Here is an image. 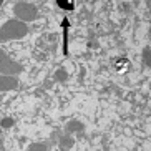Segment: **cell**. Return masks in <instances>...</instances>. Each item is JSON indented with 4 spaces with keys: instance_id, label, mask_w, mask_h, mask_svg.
<instances>
[{
    "instance_id": "cell-11",
    "label": "cell",
    "mask_w": 151,
    "mask_h": 151,
    "mask_svg": "<svg viewBox=\"0 0 151 151\" xmlns=\"http://www.w3.org/2000/svg\"><path fill=\"white\" fill-rule=\"evenodd\" d=\"M2 2H4V0H0V5H2Z\"/></svg>"
},
{
    "instance_id": "cell-3",
    "label": "cell",
    "mask_w": 151,
    "mask_h": 151,
    "mask_svg": "<svg viewBox=\"0 0 151 151\" xmlns=\"http://www.w3.org/2000/svg\"><path fill=\"white\" fill-rule=\"evenodd\" d=\"M20 71H22V67H20L17 62H14L4 50H0V73L14 76V75H17V73H20Z\"/></svg>"
},
{
    "instance_id": "cell-12",
    "label": "cell",
    "mask_w": 151,
    "mask_h": 151,
    "mask_svg": "<svg viewBox=\"0 0 151 151\" xmlns=\"http://www.w3.org/2000/svg\"><path fill=\"white\" fill-rule=\"evenodd\" d=\"M0 145H2V139H0Z\"/></svg>"
},
{
    "instance_id": "cell-5",
    "label": "cell",
    "mask_w": 151,
    "mask_h": 151,
    "mask_svg": "<svg viewBox=\"0 0 151 151\" xmlns=\"http://www.w3.org/2000/svg\"><path fill=\"white\" fill-rule=\"evenodd\" d=\"M67 133L71 134V133H83V124L80 123V121H70V123L67 124Z\"/></svg>"
},
{
    "instance_id": "cell-6",
    "label": "cell",
    "mask_w": 151,
    "mask_h": 151,
    "mask_svg": "<svg viewBox=\"0 0 151 151\" xmlns=\"http://www.w3.org/2000/svg\"><path fill=\"white\" fill-rule=\"evenodd\" d=\"M71 146H73V138H71L70 134H65V136L60 138V150L68 151Z\"/></svg>"
},
{
    "instance_id": "cell-13",
    "label": "cell",
    "mask_w": 151,
    "mask_h": 151,
    "mask_svg": "<svg viewBox=\"0 0 151 151\" xmlns=\"http://www.w3.org/2000/svg\"><path fill=\"white\" fill-rule=\"evenodd\" d=\"M0 100H2V96H0Z\"/></svg>"
},
{
    "instance_id": "cell-10",
    "label": "cell",
    "mask_w": 151,
    "mask_h": 151,
    "mask_svg": "<svg viewBox=\"0 0 151 151\" xmlns=\"http://www.w3.org/2000/svg\"><path fill=\"white\" fill-rule=\"evenodd\" d=\"M57 80H67V71L65 70H58L57 71Z\"/></svg>"
},
{
    "instance_id": "cell-7",
    "label": "cell",
    "mask_w": 151,
    "mask_h": 151,
    "mask_svg": "<svg viewBox=\"0 0 151 151\" xmlns=\"http://www.w3.org/2000/svg\"><path fill=\"white\" fill-rule=\"evenodd\" d=\"M28 151H47V145L45 143H33V145H30Z\"/></svg>"
},
{
    "instance_id": "cell-8",
    "label": "cell",
    "mask_w": 151,
    "mask_h": 151,
    "mask_svg": "<svg viewBox=\"0 0 151 151\" xmlns=\"http://www.w3.org/2000/svg\"><path fill=\"white\" fill-rule=\"evenodd\" d=\"M143 60H145V65L146 67H150V48H145L143 50Z\"/></svg>"
},
{
    "instance_id": "cell-1",
    "label": "cell",
    "mask_w": 151,
    "mask_h": 151,
    "mask_svg": "<svg viewBox=\"0 0 151 151\" xmlns=\"http://www.w3.org/2000/svg\"><path fill=\"white\" fill-rule=\"evenodd\" d=\"M27 33H28L27 23L20 22V20H9L0 28V42L18 40V38H23Z\"/></svg>"
},
{
    "instance_id": "cell-2",
    "label": "cell",
    "mask_w": 151,
    "mask_h": 151,
    "mask_svg": "<svg viewBox=\"0 0 151 151\" xmlns=\"http://www.w3.org/2000/svg\"><path fill=\"white\" fill-rule=\"evenodd\" d=\"M14 12L17 15V18L20 22H32L37 18V9L35 5L32 4H27V2H18L17 5L14 7Z\"/></svg>"
},
{
    "instance_id": "cell-4",
    "label": "cell",
    "mask_w": 151,
    "mask_h": 151,
    "mask_svg": "<svg viewBox=\"0 0 151 151\" xmlns=\"http://www.w3.org/2000/svg\"><path fill=\"white\" fill-rule=\"evenodd\" d=\"M18 86V80L12 75H0V91H10Z\"/></svg>"
},
{
    "instance_id": "cell-14",
    "label": "cell",
    "mask_w": 151,
    "mask_h": 151,
    "mask_svg": "<svg viewBox=\"0 0 151 151\" xmlns=\"http://www.w3.org/2000/svg\"><path fill=\"white\" fill-rule=\"evenodd\" d=\"M60 151H63V150H60Z\"/></svg>"
},
{
    "instance_id": "cell-9",
    "label": "cell",
    "mask_w": 151,
    "mask_h": 151,
    "mask_svg": "<svg viewBox=\"0 0 151 151\" xmlns=\"http://www.w3.org/2000/svg\"><path fill=\"white\" fill-rule=\"evenodd\" d=\"M12 124H14V120H12V118H4V120H2V126H4V128H10Z\"/></svg>"
}]
</instances>
